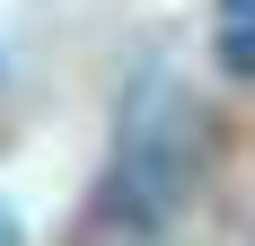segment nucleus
<instances>
[{"label":"nucleus","mask_w":255,"mask_h":246,"mask_svg":"<svg viewBox=\"0 0 255 246\" xmlns=\"http://www.w3.org/2000/svg\"><path fill=\"white\" fill-rule=\"evenodd\" d=\"M194 167H203V106L167 71H141L115 115V158L71 246H167V220L194 194Z\"/></svg>","instance_id":"nucleus-1"},{"label":"nucleus","mask_w":255,"mask_h":246,"mask_svg":"<svg viewBox=\"0 0 255 246\" xmlns=\"http://www.w3.org/2000/svg\"><path fill=\"white\" fill-rule=\"evenodd\" d=\"M0 246H18V220H9V211H0Z\"/></svg>","instance_id":"nucleus-3"},{"label":"nucleus","mask_w":255,"mask_h":246,"mask_svg":"<svg viewBox=\"0 0 255 246\" xmlns=\"http://www.w3.org/2000/svg\"><path fill=\"white\" fill-rule=\"evenodd\" d=\"M211 44L229 62L238 79H255V0H220V18H211Z\"/></svg>","instance_id":"nucleus-2"}]
</instances>
